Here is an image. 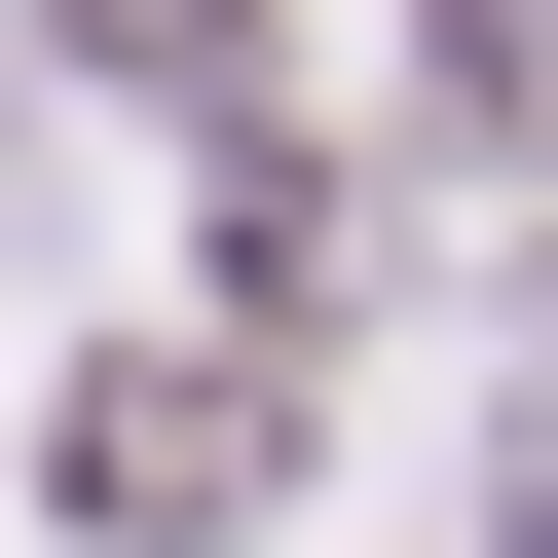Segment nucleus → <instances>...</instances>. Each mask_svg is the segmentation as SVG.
<instances>
[{
	"label": "nucleus",
	"instance_id": "f257e3e1",
	"mask_svg": "<svg viewBox=\"0 0 558 558\" xmlns=\"http://www.w3.org/2000/svg\"><path fill=\"white\" fill-rule=\"evenodd\" d=\"M260 484H299V373H186V336H149V373H75V521H149V558H186V521H260Z\"/></svg>",
	"mask_w": 558,
	"mask_h": 558
}]
</instances>
